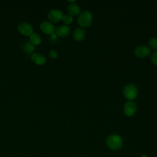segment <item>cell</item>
Segmentation results:
<instances>
[{
	"label": "cell",
	"mask_w": 157,
	"mask_h": 157,
	"mask_svg": "<svg viewBox=\"0 0 157 157\" xmlns=\"http://www.w3.org/2000/svg\"><path fill=\"white\" fill-rule=\"evenodd\" d=\"M35 50V47L30 42H26L23 45V50L27 54H33Z\"/></svg>",
	"instance_id": "cell-14"
},
{
	"label": "cell",
	"mask_w": 157,
	"mask_h": 157,
	"mask_svg": "<svg viewBox=\"0 0 157 157\" xmlns=\"http://www.w3.org/2000/svg\"><path fill=\"white\" fill-rule=\"evenodd\" d=\"M18 30L22 35L30 36L33 33L32 25L27 22H22L18 26Z\"/></svg>",
	"instance_id": "cell-7"
},
{
	"label": "cell",
	"mask_w": 157,
	"mask_h": 157,
	"mask_svg": "<svg viewBox=\"0 0 157 157\" xmlns=\"http://www.w3.org/2000/svg\"><path fill=\"white\" fill-rule=\"evenodd\" d=\"M93 21V16L90 12L84 10L80 13L77 18L78 25L82 28H87L90 26Z\"/></svg>",
	"instance_id": "cell-1"
},
{
	"label": "cell",
	"mask_w": 157,
	"mask_h": 157,
	"mask_svg": "<svg viewBox=\"0 0 157 157\" xmlns=\"http://www.w3.org/2000/svg\"><path fill=\"white\" fill-rule=\"evenodd\" d=\"M63 14L59 9H52L48 14V19L53 23H58L62 20Z\"/></svg>",
	"instance_id": "cell-6"
},
{
	"label": "cell",
	"mask_w": 157,
	"mask_h": 157,
	"mask_svg": "<svg viewBox=\"0 0 157 157\" xmlns=\"http://www.w3.org/2000/svg\"><path fill=\"white\" fill-rule=\"evenodd\" d=\"M134 55L140 58H144L148 56L150 54V50L148 47L145 45H139L134 49Z\"/></svg>",
	"instance_id": "cell-4"
},
{
	"label": "cell",
	"mask_w": 157,
	"mask_h": 157,
	"mask_svg": "<svg viewBox=\"0 0 157 157\" xmlns=\"http://www.w3.org/2000/svg\"><path fill=\"white\" fill-rule=\"evenodd\" d=\"M85 31L82 28H78L75 29L73 33V38L76 41H82L85 36Z\"/></svg>",
	"instance_id": "cell-11"
},
{
	"label": "cell",
	"mask_w": 157,
	"mask_h": 157,
	"mask_svg": "<svg viewBox=\"0 0 157 157\" xmlns=\"http://www.w3.org/2000/svg\"><path fill=\"white\" fill-rule=\"evenodd\" d=\"M67 2H70V4L71 3H74V2H75V0H67Z\"/></svg>",
	"instance_id": "cell-20"
},
{
	"label": "cell",
	"mask_w": 157,
	"mask_h": 157,
	"mask_svg": "<svg viewBox=\"0 0 157 157\" xmlns=\"http://www.w3.org/2000/svg\"><path fill=\"white\" fill-rule=\"evenodd\" d=\"M29 42L34 45H37L41 43L42 39L39 34L36 33H33L29 36Z\"/></svg>",
	"instance_id": "cell-13"
},
{
	"label": "cell",
	"mask_w": 157,
	"mask_h": 157,
	"mask_svg": "<svg viewBox=\"0 0 157 157\" xmlns=\"http://www.w3.org/2000/svg\"><path fill=\"white\" fill-rule=\"evenodd\" d=\"M140 157H147V155H143Z\"/></svg>",
	"instance_id": "cell-21"
},
{
	"label": "cell",
	"mask_w": 157,
	"mask_h": 157,
	"mask_svg": "<svg viewBox=\"0 0 157 157\" xmlns=\"http://www.w3.org/2000/svg\"><path fill=\"white\" fill-rule=\"evenodd\" d=\"M151 60L154 65L157 66V50H155L152 53L151 56Z\"/></svg>",
	"instance_id": "cell-17"
},
{
	"label": "cell",
	"mask_w": 157,
	"mask_h": 157,
	"mask_svg": "<svg viewBox=\"0 0 157 157\" xmlns=\"http://www.w3.org/2000/svg\"><path fill=\"white\" fill-rule=\"evenodd\" d=\"M48 39H49V40L51 43H55L57 41V39H58V36L55 33L53 34H52L49 35V38Z\"/></svg>",
	"instance_id": "cell-18"
},
{
	"label": "cell",
	"mask_w": 157,
	"mask_h": 157,
	"mask_svg": "<svg viewBox=\"0 0 157 157\" xmlns=\"http://www.w3.org/2000/svg\"><path fill=\"white\" fill-rule=\"evenodd\" d=\"M137 94L138 90L135 85L130 83L124 87L123 95L128 100L132 101L137 98Z\"/></svg>",
	"instance_id": "cell-3"
},
{
	"label": "cell",
	"mask_w": 157,
	"mask_h": 157,
	"mask_svg": "<svg viewBox=\"0 0 157 157\" xmlns=\"http://www.w3.org/2000/svg\"><path fill=\"white\" fill-rule=\"evenodd\" d=\"M49 56L52 59H55L58 57V52L55 50H51L48 53Z\"/></svg>",
	"instance_id": "cell-19"
},
{
	"label": "cell",
	"mask_w": 157,
	"mask_h": 157,
	"mask_svg": "<svg viewBox=\"0 0 157 157\" xmlns=\"http://www.w3.org/2000/svg\"><path fill=\"white\" fill-rule=\"evenodd\" d=\"M148 48L154 50H156L157 49V38L151 37L149 39L148 42Z\"/></svg>",
	"instance_id": "cell-15"
},
{
	"label": "cell",
	"mask_w": 157,
	"mask_h": 157,
	"mask_svg": "<svg viewBox=\"0 0 157 157\" xmlns=\"http://www.w3.org/2000/svg\"><path fill=\"white\" fill-rule=\"evenodd\" d=\"M62 20L66 25H69L72 23L73 17H72V16H71L69 14H65V15H63Z\"/></svg>",
	"instance_id": "cell-16"
},
{
	"label": "cell",
	"mask_w": 157,
	"mask_h": 157,
	"mask_svg": "<svg viewBox=\"0 0 157 157\" xmlns=\"http://www.w3.org/2000/svg\"><path fill=\"white\" fill-rule=\"evenodd\" d=\"M31 59L32 61L37 65H43L46 63L45 57L40 53H34L31 55Z\"/></svg>",
	"instance_id": "cell-10"
},
{
	"label": "cell",
	"mask_w": 157,
	"mask_h": 157,
	"mask_svg": "<svg viewBox=\"0 0 157 157\" xmlns=\"http://www.w3.org/2000/svg\"><path fill=\"white\" fill-rule=\"evenodd\" d=\"M71 32V28L69 26L62 25L59 26L55 30V33L58 36L64 37L67 36Z\"/></svg>",
	"instance_id": "cell-9"
},
{
	"label": "cell",
	"mask_w": 157,
	"mask_h": 157,
	"mask_svg": "<svg viewBox=\"0 0 157 157\" xmlns=\"http://www.w3.org/2000/svg\"><path fill=\"white\" fill-rule=\"evenodd\" d=\"M137 107L136 104L131 101H128L126 102L123 106L124 113L128 117L133 116L136 112Z\"/></svg>",
	"instance_id": "cell-5"
},
{
	"label": "cell",
	"mask_w": 157,
	"mask_h": 157,
	"mask_svg": "<svg viewBox=\"0 0 157 157\" xmlns=\"http://www.w3.org/2000/svg\"><path fill=\"white\" fill-rule=\"evenodd\" d=\"M40 28L41 31L46 34L50 35L55 33V28L54 25L50 21H44L40 25Z\"/></svg>",
	"instance_id": "cell-8"
},
{
	"label": "cell",
	"mask_w": 157,
	"mask_h": 157,
	"mask_svg": "<svg viewBox=\"0 0 157 157\" xmlns=\"http://www.w3.org/2000/svg\"><path fill=\"white\" fill-rule=\"evenodd\" d=\"M67 11L71 16H76L80 14V9L79 6L75 2L71 3L67 6Z\"/></svg>",
	"instance_id": "cell-12"
},
{
	"label": "cell",
	"mask_w": 157,
	"mask_h": 157,
	"mask_svg": "<svg viewBox=\"0 0 157 157\" xmlns=\"http://www.w3.org/2000/svg\"><path fill=\"white\" fill-rule=\"evenodd\" d=\"M107 145L109 148L113 150H117L120 148L123 145L121 137L117 134L109 136L106 140Z\"/></svg>",
	"instance_id": "cell-2"
}]
</instances>
